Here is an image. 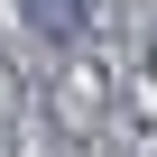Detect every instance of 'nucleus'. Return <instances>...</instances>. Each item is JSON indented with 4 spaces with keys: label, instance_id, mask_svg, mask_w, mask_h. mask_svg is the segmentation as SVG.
Wrapping results in <instances>:
<instances>
[{
    "label": "nucleus",
    "instance_id": "1",
    "mask_svg": "<svg viewBox=\"0 0 157 157\" xmlns=\"http://www.w3.org/2000/svg\"><path fill=\"white\" fill-rule=\"evenodd\" d=\"M28 19H37L46 37H74V28L93 19V0H28Z\"/></svg>",
    "mask_w": 157,
    "mask_h": 157
}]
</instances>
